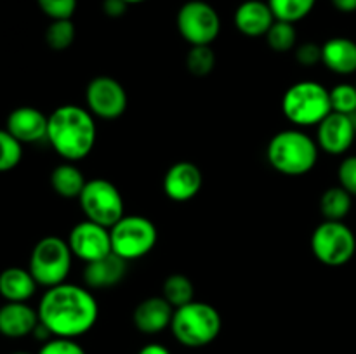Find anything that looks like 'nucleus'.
Returning <instances> with one entry per match:
<instances>
[{"mask_svg":"<svg viewBox=\"0 0 356 354\" xmlns=\"http://www.w3.org/2000/svg\"><path fill=\"white\" fill-rule=\"evenodd\" d=\"M38 319L54 337L76 339L94 328L99 305L90 288L61 283L45 290L38 302Z\"/></svg>","mask_w":356,"mask_h":354,"instance_id":"obj_1","label":"nucleus"},{"mask_svg":"<svg viewBox=\"0 0 356 354\" xmlns=\"http://www.w3.org/2000/svg\"><path fill=\"white\" fill-rule=\"evenodd\" d=\"M97 127L94 115L76 104L59 106L49 115L47 141L66 162L83 160L96 146Z\"/></svg>","mask_w":356,"mask_h":354,"instance_id":"obj_2","label":"nucleus"},{"mask_svg":"<svg viewBox=\"0 0 356 354\" xmlns=\"http://www.w3.org/2000/svg\"><path fill=\"white\" fill-rule=\"evenodd\" d=\"M266 156L270 165L284 176H305L318 162V144L299 128H287L271 137Z\"/></svg>","mask_w":356,"mask_h":354,"instance_id":"obj_3","label":"nucleus"},{"mask_svg":"<svg viewBox=\"0 0 356 354\" xmlns=\"http://www.w3.org/2000/svg\"><path fill=\"white\" fill-rule=\"evenodd\" d=\"M221 330V314L214 305L207 302L193 301L183 307L174 309L170 332L181 346L200 349L214 342Z\"/></svg>","mask_w":356,"mask_h":354,"instance_id":"obj_4","label":"nucleus"},{"mask_svg":"<svg viewBox=\"0 0 356 354\" xmlns=\"http://www.w3.org/2000/svg\"><path fill=\"white\" fill-rule=\"evenodd\" d=\"M282 111L296 127L318 125L327 115L332 113L330 90L313 80L296 82L282 97Z\"/></svg>","mask_w":356,"mask_h":354,"instance_id":"obj_5","label":"nucleus"},{"mask_svg":"<svg viewBox=\"0 0 356 354\" xmlns=\"http://www.w3.org/2000/svg\"><path fill=\"white\" fill-rule=\"evenodd\" d=\"M72 262L73 252L68 242L59 236H45L31 250L28 269L38 285L51 288L65 283Z\"/></svg>","mask_w":356,"mask_h":354,"instance_id":"obj_6","label":"nucleus"},{"mask_svg":"<svg viewBox=\"0 0 356 354\" xmlns=\"http://www.w3.org/2000/svg\"><path fill=\"white\" fill-rule=\"evenodd\" d=\"M111 250L122 259H141L152 252L159 239L155 224L143 215H124L110 228Z\"/></svg>","mask_w":356,"mask_h":354,"instance_id":"obj_7","label":"nucleus"},{"mask_svg":"<svg viewBox=\"0 0 356 354\" xmlns=\"http://www.w3.org/2000/svg\"><path fill=\"white\" fill-rule=\"evenodd\" d=\"M312 252L325 266H344L356 252L355 233L343 221H323L312 235Z\"/></svg>","mask_w":356,"mask_h":354,"instance_id":"obj_8","label":"nucleus"},{"mask_svg":"<svg viewBox=\"0 0 356 354\" xmlns=\"http://www.w3.org/2000/svg\"><path fill=\"white\" fill-rule=\"evenodd\" d=\"M80 208L89 221L110 229L125 215L124 198L113 183L106 179L87 180L79 196Z\"/></svg>","mask_w":356,"mask_h":354,"instance_id":"obj_9","label":"nucleus"},{"mask_svg":"<svg viewBox=\"0 0 356 354\" xmlns=\"http://www.w3.org/2000/svg\"><path fill=\"white\" fill-rule=\"evenodd\" d=\"M177 30L190 45H211L221 31V17L211 3L190 0L177 12Z\"/></svg>","mask_w":356,"mask_h":354,"instance_id":"obj_10","label":"nucleus"},{"mask_svg":"<svg viewBox=\"0 0 356 354\" xmlns=\"http://www.w3.org/2000/svg\"><path fill=\"white\" fill-rule=\"evenodd\" d=\"M87 110L103 120H117L127 110V92L113 76L101 75L89 82L86 90Z\"/></svg>","mask_w":356,"mask_h":354,"instance_id":"obj_11","label":"nucleus"},{"mask_svg":"<svg viewBox=\"0 0 356 354\" xmlns=\"http://www.w3.org/2000/svg\"><path fill=\"white\" fill-rule=\"evenodd\" d=\"M68 245L72 248L73 257L83 260L86 264L113 252L111 250L110 229L101 224H96V222L89 221V219L79 222L70 231Z\"/></svg>","mask_w":356,"mask_h":354,"instance_id":"obj_12","label":"nucleus"},{"mask_svg":"<svg viewBox=\"0 0 356 354\" xmlns=\"http://www.w3.org/2000/svg\"><path fill=\"white\" fill-rule=\"evenodd\" d=\"M316 127V144L329 155H344L353 144L356 128L348 115L332 111Z\"/></svg>","mask_w":356,"mask_h":354,"instance_id":"obj_13","label":"nucleus"},{"mask_svg":"<svg viewBox=\"0 0 356 354\" xmlns=\"http://www.w3.org/2000/svg\"><path fill=\"white\" fill-rule=\"evenodd\" d=\"M202 170L193 162H177L163 176V193L172 201H190L202 189Z\"/></svg>","mask_w":356,"mask_h":354,"instance_id":"obj_14","label":"nucleus"},{"mask_svg":"<svg viewBox=\"0 0 356 354\" xmlns=\"http://www.w3.org/2000/svg\"><path fill=\"white\" fill-rule=\"evenodd\" d=\"M47 125L49 117L33 106L16 108L10 111L6 121L9 134L14 135L21 144H31L47 139Z\"/></svg>","mask_w":356,"mask_h":354,"instance_id":"obj_15","label":"nucleus"},{"mask_svg":"<svg viewBox=\"0 0 356 354\" xmlns=\"http://www.w3.org/2000/svg\"><path fill=\"white\" fill-rule=\"evenodd\" d=\"M172 316L174 307L160 295L139 302L132 312V323L145 335H155L165 328H170Z\"/></svg>","mask_w":356,"mask_h":354,"instance_id":"obj_16","label":"nucleus"},{"mask_svg":"<svg viewBox=\"0 0 356 354\" xmlns=\"http://www.w3.org/2000/svg\"><path fill=\"white\" fill-rule=\"evenodd\" d=\"M127 274V260L115 252L86 264L83 281L90 290H106L120 283Z\"/></svg>","mask_w":356,"mask_h":354,"instance_id":"obj_17","label":"nucleus"},{"mask_svg":"<svg viewBox=\"0 0 356 354\" xmlns=\"http://www.w3.org/2000/svg\"><path fill=\"white\" fill-rule=\"evenodd\" d=\"M38 323L40 319L37 309L26 302H7L0 307V335L7 339H23L31 335Z\"/></svg>","mask_w":356,"mask_h":354,"instance_id":"obj_18","label":"nucleus"},{"mask_svg":"<svg viewBox=\"0 0 356 354\" xmlns=\"http://www.w3.org/2000/svg\"><path fill=\"white\" fill-rule=\"evenodd\" d=\"M270 3L263 0H245L235 10V26L245 37H266L268 30L275 23Z\"/></svg>","mask_w":356,"mask_h":354,"instance_id":"obj_19","label":"nucleus"},{"mask_svg":"<svg viewBox=\"0 0 356 354\" xmlns=\"http://www.w3.org/2000/svg\"><path fill=\"white\" fill-rule=\"evenodd\" d=\"M322 62L337 75L356 71V42L346 37H334L322 45Z\"/></svg>","mask_w":356,"mask_h":354,"instance_id":"obj_20","label":"nucleus"},{"mask_svg":"<svg viewBox=\"0 0 356 354\" xmlns=\"http://www.w3.org/2000/svg\"><path fill=\"white\" fill-rule=\"evenodd\" d=\"M38 283L30 269L7 267L0 273V295L7 302H26L33 297Z\"/></svg>","mask_w":356,"mask_h":354,"instance_id":"obj_21","label":"nucleus"},{"mask_svg":"<svg viewBox=\"0 0 356 354\" xmlns=\"http://www.w3.org/2000/svg\"><path fill=\"white\" fill-rule=\"evenodd\" d=\"M86 184V176L73 163H61L51 174L52 189L63 198H79Z\"/></svg>","mask_w":356,"mask_h":354,"instance_id":"obj_22","label":"nucleus"},{"mask_svg":"<svg viewBox=\"0 0 356 354\" xmlns=\"http://www.w3.org/2000/svg\"><path fill=\"white\" fill-rule=\"evenodd\" d=\"M353 196L343 186H332L320 198V212L325 221H343L351 210Z\"/></svg>","mask_w":356,"mask_h":354,"instance_id":"obj_23","label":"nucleus"},{"mask_svg":"<svg viewBox=\"0 0 356 354\" xmlns=\"http://www.w3.org/2000/svg\"><path fill=\"white\" fill-rule=\"evenodd\" d=\"M162 297L172 305L174 309L183 307L195 301V287L191 280L184 274L174 273L165 278L162 285Z\"/></svg>","mask_w":356,"mask_h":354,"instance_id":"obj_24","label":"nucleus"},{"mask_svg":"<svg viewBox=\"0 0 356 354\" xmlns=\"http://www.w3.org/2000/svg\"><path fill=\"white\" fill-rule=\"evenodd\" d=\"M268 3L273 10L275 19L294 24L312 12L316 0H268Z\"/></svg>","mask_w":356,"mask_h":354,"instance_id":"obj_25","label":"nucleus"},{"mask_svg":"<svg viewBox=\"0 0 356 354\" xmlns=\"http://www.w3.org/2000/svg\"><path fill=\"white\" fill-rule=\"evenodd\" d=\"M266 42L271 51L275 52H289L294 49L298 42V31L292 23L287 21H275L266 33Z\"/></svg>","mask_w":356,"mask_h":354,"instance_id":"obj_26","label":"nucleus"},{"mask_svg":"<svg viewBox=\"0 0 356 354\" xmlns=\"http://www.w3.org/2000/svg\"><path fill=\"white\" fill-rule=\"evenodd\" d=\"M75 35L72 19H54L45 30V42L52 51H66L75 42Z\"/></svg>","mask_w":356,"mask_h":354,"instance_id":"obj_27","label":"nucleus"},{"mask_svg":"<svg viewBox=\"0 0 356 354\" xmlns=\"http://www.w3.org/2000/svg\"><path fill=\"white\" fill-rule=\"evenodd\" d=\"M216 54L211 45H191L186 56V68L191 75L205 76L214 69Z\"/></svg>","mask_w":356,"mask_h":354,"instance_id":"obj_28","label":"nucleus"},{"mask_svg":"<svg viewBox=\"0 0 356 354\" xmlns=\"http://www.w3.org/2000/svg\"><path fill=\"white\" fill-rule=\"evenodd\" d=\"M23 158V144L7 128H0V172L16 169Z\"/></svg>","mask_w":356,"mask_h":354,"instance_id":"obj_29","label":"nucleus"},{"mask_svg":"<svg viewBox=\"0 0 356 354\" xmlns=\"http://www.w3.org/2000/svg\"><path fill=\"white\" fill-rule=\"evenodd\" d=\"M330 104H332V111L350 117L356 110V85L339 83L330 89Z\"/></svg>","mask_w":356,"mask_h":354,"instance_id":"obj_30","label":"nucleus"},{"mask_svg":"<svg viewBox=\"0 0 356 354\" xmlns=\"http://www.w3.org/2000/svg\"><path fill=\"white\" fill-rule=\"evenodd\" d=\"M45 16L54 19H70L76 9V0H37Z\"/></svg>","mask_w":356,"mask_h":354,"instance_id":"obj_31","label":"nucleus"},{"mask_svg":"<svg viewBox=\"0 0 356 354\" xmlns=\"http://www.w3.org/2000/svg\"><path fill=\"white\" fill-rule=\"evenodd\" d=\"M37 354H87L86 349L75 339L65 337H52L51 340L42 344Z\"/></svg>","mask_w":356,"mask_h":354,"instance_id":"obj_32","label":"nucleus"},{"mask_svg":"<svg viewBox=\"0 0 356 354\" xmlns=\"http://www.w3.org/2000/svg\"><path fill=\"white\" fill-rule=\"evenodd\" d=\"M339 186H343L351 196H356V155L346 156L337 169Z\"/></svg>","mask_w":356,"mask_h":354,"instance_id":"obj_33","label":"nucleus"},{"mask_svg":"<svg viewBox=\"0 0 356 354\" xmlns=\"http://www.w3.org/2000/svg\"><path fill=\"white\" fill-rule=\"evenodd\" d=\"M296 61L301 66H316L322 62V45L315 44V42H305L296 49Z\"/></svg>","mask_w":356,"mask_h":354,"instance_id":"obj_34","label":"nucleus"},{"mask_svg":"<svg viewBox=\"0 0 356 354\" xmlns=\"http://www.w3.org/2000/svg\"><path fill=\"white\" fill-rule=\"evenodd\" d=\"M127 6L129 3H125L124 0H104L103 10L106 16L120 17V16H124L125 10H127Z\"/></svg>","mask_w":356,"mask_h":354,"instance_id":"obj_35","label":"nucleus"},{"mask_svg":"<svg viewBox=\"0 0 356 354\" xmlns=\"http://www.w3.org/2000/svg\"><path fill=\"white\" fill-rule=\"evenodd\" d=\"M138 354H170V351L167 349L165 346H162V344L152 342V344H146V346H143L141 349L138 351Z\"/></svg>","mask_w":356,"mask_h":354,"instance_id":"obj_36","label":"nucleus"},{"mask_svg":"<svg viewBox=\"0 0 356 354\" xmlns=\"http://www.w3.org/2000/svg\"><path fill=\"white\" fill-rule=\"evenodd\" d=\"M332 6L336 7L339 12H355L356 0H332Z\"/></svg>","mask_w":356,"mask_h":354,"instance_id":"obj_37","label":"nucleus"},{"mask_svg":"<svg viewBox=\"0 0 356 354\" xmlns=\"http://www.w3.org/2000/svg\"><path fill=\"white\" fill-rule=\"evenodd\" d=\"M124 2L131 6V3H141V2H145V0H124Z\"/></svg>","mask_w":356,"mask_h":354,"instance_id":"obj_38","label":"nucleus"},{"mask_svg":"<svg viewBox=\"0 0 356 354\" xmlns=\"http://www.w3.org/2000/svg\"><path fill=\"white\" fill-rule=\"evenodd\" d=\"M350 118H351V121H353V125H355V128H356V110L350 115Z\"/></svg>","mask_w":356,"mask_h":354,"instance_id":"obj_39","label":"nucleus"},{"mask_svg":"<svg viewBox=\"0 0 356 354\" xmlns=\"http://www.w3.org/2000/svg\"><path fill=\"white\" fill-rule=\"evenodd\" d=\"M10 354H31V353H26V351H16V353H10Z\"/></svg>","mask_w":356,"mask_h":354,"instance_id":"obj_40","label":"nucleus"},{"mask_svg":"<svg viewBox=\"0 0 356 354\" xmlns=\"http://www.w3.org/2000/svg\"><path fill=\"white\" fill-rule=\"evenodd\" d=\"M355 85H356V83H355Z\"/></svg>","mask_w":356,"mask_h":354,"instance_id":"obj_41","label":"nucleus"}]
</instances>
